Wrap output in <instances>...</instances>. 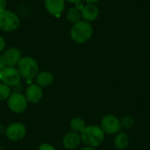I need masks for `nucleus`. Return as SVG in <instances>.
Returning <instances> with one entry per match:
<instances>
[{"label": "nucleus", "instance_id": "1", "mask_svg": "<svg viewBox=\"0 0 150 150\" xmlns=\"http://www.w3.org/2000/svg\"><path fill=\"white\" fill-rule=\"evenodd\" d=\"M93 35V27L91 23L81 19L73 24L70 29V37L72 40L77 44H84L88 42Z\"/></svg>", "mask_w": 150, "mask_h": 150}, {"label": "nucleus", "instance_id": "2", "mask_svg": "<svg viewBox=\"0 0 150 150\" xmlns=\"http://www.w3.org/2000/svg\"><path fill=\"white\" fill-rule=\"evenodd\" d=\"M82 142L85 146L97 149L99 147L105 139V134L100 127V126L91 125L87 126L83 133L80 134Z\"/></svg>", "mask_w": 150, "mask_h": 150}, {"label": "nucleus", "instance_id": "3", "mask_svg": "<svg viewBox=\"0 0 150 150\" xmlns=\"http://www.w3.org/2000/svg\"><path fill=\"white\" fill-rule=\"evenodd\" d=\"M18 70L21 77L25 78L27 82L35 78L39 73V65L35 59L30 56L21 57L18 63Z\"/></svg>", "mask_w": 150, "mask_h": 150}, {"label": "nucleus", "instance_id": "4", "mask_svg": "<svg viewBox=\"0 0 150 150\" xmlns=\"http://www.w3.org/2000/svg\"><path fill=\"white\" fill-rule=\"evenodd\" d=\"M20 25V19L11 11H4L0 13V30L6 33L16 31Z\"/></svg>", "mask_w": 150, "mask_h": 150}, {"label": "nucleus", "instance_id": "5", "mask_svg": "<svg viewBox=\"0 0 150 150\" xmlns=\"http://www.w3.org/2000/svg\"><path fill=\"white\" fill-rule=\"evenodd\" d=\"M100 127L105 134L116 135L122 131L120 119L114 114H106L100 120Z\"/></svg>", "mask_w": 150, "mask_h": 150}, {"label": "nucleus", "instance_id": "6", "mask_svg": "<svg viewBox=\"0 0 150 150\" xmlns=\"http://www.w3.org/2000/svg\"><path fill=\"white\" fill-rule=\"evenodd\" d=\"M27 103L25 97L18 91L11 93L7 100L9 109L15 113H22L25 112L27 107Z\"/></svg>", "mask_w": 150, "mask_h": 150}, {"label": "nucleus", "instance_id": "7", "mask_svg": "<svg viewBox=\"0 0 150 150\" xmlns=\"http://www.w3.org/2000/svg\"><path fill=\"white\" fill-rule=\"evenodd\" d=\"M0 80L8 86H17L19 84L21 76L15 67L7 66L0 72Z\"/></svg>", "mask_w": 150, "mask_h": 150}, {"label": "nucleus", "instance_id": "8", "mask_svg": "<svg viewBox=\"0 0 150 150\" xmlns=\"http://www.w3.org/2000/svg\"><path fill=\"white\" fill-rule=\"evenodd\" d=\"M26 134L25 127L20 122H14L9 125L5 130L6 137L12 142H18L25 137Z\"/></svg>", "mask_w": 150, "mask_h": 150}, {"label": "nucleus", "instance_id": "9", "mask_svg": "<svg viewBox=\"0 0 150 150\" xmlns=\"http://www.w3.org/2000/svg\"><path fill=\"white\" fill-rule=\"evenodd\" d=\"M25 97L27 102L32 104H36L40 102L43 97V91L40 86L38 84H30L25 89Z\"/></svg>", "mask_w": 150, "mask_h": 150}, {"label": "nucleus", "instance_id": "10", "mask_svg": "<svg viewBox=\"0 0 150 150\" xmlns=\"http://www.w3.org/2000/svg\"><path fill=\"white\" fill-rule=\"evenodd\" d=\"M47 12L54 17H60L65 9V0H45Z\"/></svg>", "mask_w": 150, "mask_h": 150}, {"label": "nucleus", "instance_id": "11", "mask_svg": "<svg viewBox=\"0 0 150 150\" xmlns=\"http://www.w3.org/2000/svg\"><path fill=\"white\" fill-rule=\"evenodd\" d=\"M99 13H100V11H99V8L97 6V4H84L83 8L81 11L82 19L88 21L90 23L95 21L98 18Z\"/></svg>", "mask_w": 150, "mask_h": 150}, {"label": "nucleus", "instance_id": "12", "mask_svg": "<svg viewBox=\"0 0 150 150\" xmlns=\"http://www.w3.org/2000/svg\"><path fill=\"white\" fill-rule=\"evenodd\" d=\"M82 142L81 135L75 132H69L68 133L62 140V145L66 149L74 150L76 149L80 143Z\"/></svg>", "mask_w": 150, "mask_h": 150}, {"label": "nucleus", "instance_id": "13", "mask_svg": "<svg viewBox=\"0 0 150 150\" xmlns=\"http://www.w3.org/2000/svg\"><path fill=\"white\" fill-rule=\"evenodd\" d=\"M3 56L7 66L14 67L15 65H18L19 60L21 59V52L16 47H10L4 52Z\"/></svg>", "mask_w": 150, "mask_h": 150}, {"label": "nucleus", "instance_id": "14", "mask_svg": "<svg viewBox=\"0 0 150 150\" xmlns=\"http://www.w3.org/2000/svg\"><path fill=\"white\" fill-rule=\"evenodd\" d=\"M113 145L116 149L120 150L126 149L130 145V138L129 135L126 132H120L114 136Z\"/></svg>", "mask_w": 150, "mask_h": 150}, {"label": "nucleus", "instance_id": "15", "mask_svg": "<svg viewBox=\"0 0 150 150\" xmlns=\"http://www.w3.org/2000/svg\"><path fill=\"white\" fill-rule=\"evenodd\" d=\"M36 84L42 87H47L51 85L54 82V76L48 71L39 72L36 76Z\"/></svg>", "mask_w": 150, "mask_h": 150}, {"label": "nucleus", "instance_id": "16", "mask_svg": "<svg viewBox=\"0 0 150 150\" xmlns=\"http://www.w3.org/2000/svg\"><path fill=\"white\" fill-rule=\"evenodd\" d=\"M86 127L87 126H86L84 120L79 117L73 118L69 122V127L71 128L72 132H75L77 134H82Z\"/></svg>", "mask_w": 150, "mask_h": 150}, {"label": "nucleus", "instance_id": "17", "mask_svg": "<svg viewBox=\"0 0 150 150\" xmlns=\"http://www.w3.org/2000/svg\"><path fill=\"white\" fill-rule=\"evenodd\" d=\"M66 18L69 22L73 23V24L80 21L82 18L81 11H79L76 7H72V8L69 9V11H67V14H66Z\"/></svg>", "mask_w": 150, "mask_h": 150}, {"label": "nucleus", "instance_id": "18", "mask_svg": "<svg viewBox=\"0 0 150 150\" xmlns=\"http://www.w3.org/2000/svg\"><path fill=\"white\" fill-rule=\"evenodd\" d=\"M122 128L131 129L135 126V120L131 115H125L120 119Z\"/></svg>", "mask_w": 150, "mask_h": 150}, {"label": "nucleus", "instance_id": "19", "mask_svg": "<svg viewBox=\"0 0 150 150\" xmlns=\"http://www.w3.org/2000/svg\"><path fill=\"white\" fill-rule=\"evenodd\" d=\"M10 95H11L10 86L4 83H0V101L7 99L10 97Z\"/></svg>", "mask_w": 150, "mask_h": 150}, {"label": "nucleus", "instance_id": "20", "mask_svg": "<svg viewBox=\"0 0 150 150\" xmlns=\"http://www.w3.org/2000/svg\"><path fill=\"white\" fill-rule=\"evenodd\" d=\"M38 150H56L55 148L48 143H43L41 144L40 147H39V149Z\"/></svg>", "mask_w": 150, "mask_h": 150}, {"label": "nucleus", "instance_id": "21", "mask_svg": "<svg viewBox=\"0 0 150 150\" xmlns=\"http://www.w3.org/2000/svg\"><path fill=\"white\" fill-rule=\"evenodd\" d=\"M6 7H7V1L0 0V13L6 11Z\"/></svg>", "mask_w": 150, "mask_h": 150}, {"label": "nucleus", "instance_id": "22", "mask_svg": "<svg viewBox=\"0 0 150 150\" xmlns=\"http://www.w3.org/2000/svg\"><path fill=\"white\" fill-rule=\"evenodd\" d=\"M6 67H7V65H6L5 60H4V56H3V54H2V55H0V72H1L4 68H6Z\"/></svg>", "mask_w": 150, "mask_h": 150}, {"label": "nucleus", "instance_id": "23", "mask_svg": "<svg viewBox=\"0 0 150 150\" xmlns=\"http://www.w3.org/2000/svg\"><path fill=\"white\" fill-rule=\"evenodd\" d=\"M5 47H6L5 40H4L2 36H0V52L4 51V48H5Z\"/></svg>", "mask_w": 150, "mask_h": 150}, {"label": "nucleus", "instance_id": "24", "mask_svg": "<svg viewBox=\"0 0 150 150\" xmlns=\"http://www.w3.org/2000/svg\"><path fill=\"white\" fill-rule=\"evenodd\" d=\"M99 1L100 0H84V2L89 4H97Z\"/></svg>", "mask_w": 150, "mask_h": 150}, {"label": "nucleus", "instance_id": "25", "mask_svg": "<svg viewBox=\"0 0 150 150\" xmlns=\"http://www.w3.org/2000/svg\"><path fill=\"white\" fill-rule=\"evenodd\" d=\"M69 3H71V4H77L78 3H81L83 2V0H65Z\"/></svg>", "mask_w": 150, "mask_h": 150}, {"label": "nucleus", "instance_id": "26", "mask_svg": "<svg viewBox=\"0 0 150 150\" xmlns=\"http://www.w3.org/2000/svg\"><path fill=\"white\" fill-rule=\"evenodd\" d=\"M80 150H97L95 148H92V147H88V146H85L84 148L81 149Z\"/></svg>", "mask_w": 150, "mask_h": 150}]
</instances>
